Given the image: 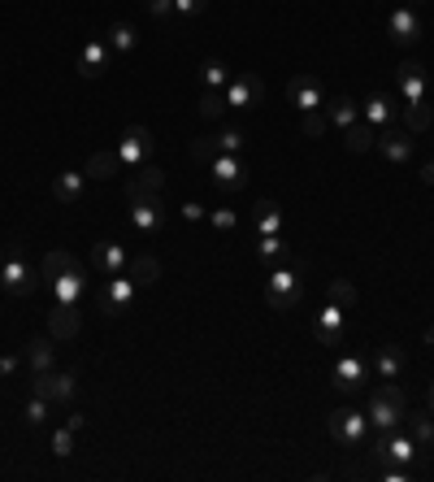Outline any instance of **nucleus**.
Listing matches in <instances>:
<instances>
[{
	"instance_id": "obj_1",
	"label": "nucleus",
	"mask_w": 434,
	"mask_h": 482,
	"mask_svg": "<svg viewBox=\"0 0 434 482\" xmlns=\"http://www.w3.org/2000/svg\"><path fill=\"white\" fill-rule=\"evenodd\" d=\"M404 387L399 382H378L370 391V404H365V418L374 430H399L404 426Z\"/></svg>"
},
{
	"instance_id": "obj_2",
	"label": "nucleus",
	"mask_w": 434,
	"mask_h": 482,
	"mask_svg": "<svg viewBox=\"0 0 434 482\" xmlns=\"http://www.w3.org/2000/svg\"><path fill=\"white\" fill-rule=\"evenodd\" d=\"M300 300H304V279H300V270L274 265L270 279H265V304H270L274 313H296Z\"/></svg>"
},
{
	"instance_id": "obj_3",
	"label": "nucleus",
	"mask_w": 434,
	"mask_h": 482,
	"mask_svg": "<svg viewBox=\"0 0 434 482\" xmlns=\"http://www.w3.org/2000/svg\"><path fill=\"white\" fill-rule=\"evenodd\" d=\"M126 201H131V226H135L139 235H161L165 231V221H170V213H165V204H161L157 192H139V187H131L126 182Z\"/></svg>"
},
{
	"instance_id": "obj_4",
	"label": "nucleus",
	"mask_w": 434,
	"mask_h": 482,
	"mask_svg": "<svg viewBox=\"0 0 434 482\" xmlns=\"http://www.w3.org/2000/svg\"><path fill=\"white\" fill-rule=\"evenodd\" d=\"M330 435H335V443H343L348 452H360V448L370 443V435H374V426H370L365 413H356V408H335V413H330Z\"/></svg>"
},
{
	"instance_id": "obj_5",
	"label": "nucleus",
	"mask_w": 434,
	"mask_h": 482,
	"mask_svg": "<svg viewBox=\"0 0 434 482\" xmlns=\"http://www.w3.org/2000/svg\"><path fill=\"white\" fill-rule=\"evenodd\" d=\"M0 287H5L9 296H31V291L40 287V270L26 265L18 252H9V257L0 261Z\"/></svg>"
},
{
	"instance_id": "obj_6",
	"label": "nucleus",
	"mask_w": 434,
	"mask_h": 482,
	"mask_svg": "<svg viewBox=\"0 0 434 482\" xmlns=\"http://www.w3.org/2000/svg\"><path fill=\"white\" fill-rule=\"evenodd\" d=\"M387 35H391L395 48H413L421 35H426V26H421V14H417V5H399L391 9V18H387Z\"/></svg>"
},
{
	"instance_id": "obj_7",
	"label": "nucleus",
	"mask_w": 434,
	"mask_h": 482,
	"mask_svg": "<svg viewBox=\"0 0 434 482\" xmlns=\"http://www.w3.org/2000/svg\"><path fill=\"white\" fill-rule=\"evenodd\" d=\"M139 296V282L131 274H113V279L104 282V291H100V313L104 318H122Z\"/></svg>"
},
{
	"instance_id": "obj_8",
	"label": "nucleus",
	"mask_w": 434,
	"mask_h": 482,
	"mask_svg": "<svg viewBox=\"0 0 434 482\" xmlns=\"http://www.w3.org/2000/svg\"><path fill=\"white\" fill-rule=\"evenodd\" d=\"M31 391L44 396L48 404H70L74 400V391H79V379L74 374H65V369H44L31 379Z\"/></svg>"
},
{
	"instance_id": "obj_9",
	"label": "nucleus",
	"mask_w": 434,
	"mask_h": 482,
	"mask_svg": "<svg viewBox=\"0 0 434 482\" xmlns=\"http://www.w3.org/2000/svg\"><path fill=\"white\" fill-rule=\"evenodd\" d=\"M209 174H213V182L222 187V192H239L243 182H248V152H222V157L209 161Z\"/></svg>"
},
{
	"instance_id": "obj_10",
	"label": "nucleus",
	"mask_w": 434,
	"mask_h": 482,
	"mask_svg": "<svg viewBox=\"0 0 434 482\" xmlns=\"http://www.w3.org/2000/svg\"><path fill=\"white\" fill-rule=\"evenodd\" d=\"M343 330H348V309H339V304H321L313 313V335L321 339V348H339L343 343Z\"/></svg>"
},
{
	"instance_id": "obj_11",
	"label": "nucleus",
	"mask_w": 434,
	"mask_h": 482,
	"mask_svg": "<svg viewBox=\"0 0 434 482\" xmlns=\"http://www.w3.org/2000/svg\"><path fill=\"white\" fill-rule=\"evenodd\" d=\"M374 148L391 161V165H409V161H413V131H409V126H395V122H391V126H382V131H378Z\"/></svg>"
},
{
	"instance_id": "obj_12",
	"label": "nucleus",
	"mask_w": 434,
	"mask_h": 482,
	"mask_svg": "<svg viewBox=\"0 0 434 482\" xmlns=\"http://www.w3.org/2000/svg\"><path fill=\"white\" fill-rule=\"evenodd\" d=\"M222 96H226V109H257L265 101V79L261 74H235Z\"/></svg>"
},
{
	"instance_id": "obj_13",
	"label": "nucleus",
	"mask_w": 434,
	"mask_h": 482,
	"mask_svg": "<svg viewBox=\"0 0 434 482\" xmlns=\"http://www.w3.org/2000/svg\"><path fill=\"white\" fill-rule=\"evenodd\" d=\"M222 152H248V135L235 131V126H226V131H217L209 140L192 143V157L196 161H213V157H222Z\"/></svg>"
},
{
	"instance_id": "obj_14",
	"label": "nucleus",
	"mask_w": 434,
	"mask_h": 482,
	"mask_svg": "<svg viewBox=\"0 0 434 482\" xmlns=\"http://www.w3.org/2000/svg\"><path fill=\"white\" fill-rule=\"evenodd\" d=\"M118 157H122V170L143 165V161L153 157V131H148V126H126L118 140Z\"/></svg>"
},
{
	"instance_id": "obj_15",
	"label": "nucleus",
	"mask_w": 434,
	"mask_h": 482,
	"mask_svg": "<svg viewBox=\"0 0 434 482\" xmlns=\"http://www.w3.org/2000/svg\"><path fill=\"white\" fill-rule=\"evenodd\" d=\"M330 379H335V387L343 391V396H356V391L370 382V365L360 361L356 352H343V357L335 361V374H330Z\"/></svg>"
},
{
	"instance_id": "obj_16",
	"label": "nucleus",
	"mask_w": 434,
	"mask_h": 482,
	"mask_svg": "<svg viewBox=\"0 0 434 482\" xmlns=\"http://www.w3.org/2000/svg\"><path fill=\"white\" fill-rule=\"evenodd\" d=\"M126 261H131V252H126L118 240H100L96 248H92V270H96V274H104V279L126 274Z\"/></svg>"
},
{
	"instance_id": "obj_17",
	"label": "nucleus",
	"mask_w": 434,
	"mask_h": 482,
	"mask_svg": "<svg viewBox=\"0 0 434 482\" xmlns=\"http://www.w3.org/2000/svg\"><path fill=\"white\" fill-rule=\"evenodd\" d=\"M287 101L296 104L300 113H313V109H321V104H326V92H321V83H317V79L300 74V79L287 83Z\"/></svg>"
},
{
	"instance_id": "obj_18",
	"label": "nucleus",
	"mask_w": 434,
	"mask_h": 482,
	"mask_svg": "<svg viewBox=\"0 0 434 482\" xmlns=\"http://www.w3.org/2000/svg\"><path fill=\"white\" fill-rule=\"evenodd\" d=\"M395 92L404 96V104L426 101V65L421 61H404L399 65V79H395Z\"/></svg>"
},
{
	"instance_id": "obj_19",
	"label": "nucleus",
	"mask_w": 434,
	"mask_h": 482,
	"mask_svg": "<svg viewBox=\"0 0 434 482\" xmlns=\"http://www.w3.org/2000/svg\"><path fill=\"white\" fill-rule=\"evenodd\" d=\"M252 261L265 265V270L287 265L291 261V243L282 240V235H257V243H252Z\"/></svg>"
},
{
	"instance_id": "obj_20",
	"label": "nucleus",
	"mask_w": 434,
	"mask_h": 482,
	"mask_svg": "<svg viewBox=\"0 0 434 482\" xmlns=\"http://www.w3.org/2000/svg\"><path fill=\"white\" fill-rule=\"evenodd\" d=\"M109 70V44H104V35H96V40H87L79 48V74L83 79H100Z\"/></svg>"
},
{
	"instance_id": "obj_21",
	"label": "nucleus",
	"mask_w": 434,
	"mask_h": 482,
	"mask_svg": "<svg viewBox=\"0 0 434 482\" xmlns=\"http://www.w3.org/2000/svg\"><path fill=\"white\" fill-rule=\"evenodd\" d=\"M83 287H87V282H83V270H79V265H70L61 279L48 282V300H53V304H79Z\"/></svg>"
},
{
	"instance_id": "obj_22",
	"label": "nucleus",
	"mask_w": 434,
	"mask_h": 482,
	"mask_svg": "<svg viewBox=\"0 0 434 482\" xmlns=\"http://www.w3.org/2000/svg\"><path fill=\"white\" fill-rule=\"evenodd\" d=\"M404 374V348L399 343H387L374 352V382H399Z\"/></svg>"
},
{
	"instance_id": "obj_23",
	"label": "nucleus",
	"mask_w": 434,
	"mask_h": 482,
	"mask_svg": "<svg viewBox=\"0 0 434 482\" xmlns=\"http://www.w3.org/2000/svg\"><path fill=\"white\" fill-rule=\"evenodd\" d=\"M374 143H378V126H374V122L356 118L352 126L343 131V148H348L352 157H360V152H374Z\"/></svg>"
},
{
	"instance_id": "obj_24",
	"label": "nucleus",
	"mask_w": 434,
	"mask_h": 482,
	"mask_svg": "<svg viewBox=\"0 0 434 482\" xmlns=\"http://www.w3.org/2000/svg\"><path fill=\"white\" fill-rule=\"evenodd\" d=\"M48 330H53V339H74V335H79V313H74V304H53Z\"/></svg>"
},
{
	"instance_id": "obj_25",
	"label": "nucleus",
	"mask_w": 434,
	"mask_h": 482,
	"mask_svg": "<svg viewBox=\"0 0 434 482\" xmlns=\"http://www.w3.org/2000/svg\"><path fill=\"white\" fill-rule=\"evenodd\" d=\"M83 187H87V174H79V170H61L57 179H53V196H57L61 204H79Z\"/></svg>"
},
{
	"instance_id": "obj_26",
	"label": "nucleus",
	"mask_w": 434,
	"mask_h": 482,
	"mask_svg": "<svg viewBox=\"0 0 434 482\" xmlns=\"http://www.w3.org/2000/svg\"><path fill=\"white\" fill-rule=\"evenodd\" d=\"M360 118L374 122V126H391V122H395V104H391V96H387V92H374L370 101L360 104Z\"/></svg>"
},
{
	"instance_id": "obj_27",
	"label": "nucleus",
	"mask_w": 434,
	"mask_h": 482,
	"mask_svg": "<svg viewBox=\"0 0 434 482\" xmlns=\"http://www.w3.org/2000/svg\"><path fill=\"white\" fill-rule=\"evenodd\" d=\"M104 44H109V53H122V57H126V53H135L139 48V31L131 26V22H113L109 35H104Z\"/></svg>"
},
{
	"instance_id": "obj_28",
	"label": "nucleus",
	"mask_w": 434,
	"mask_h": 482,
	"mask_svg": "<svg viewBox=\"0 0 434 482\" xmlns=\"http://www.w3.org/2000/svg\"><path fill=\"white\" fill-rule=\"evenodd\" d=\"M252 218H257V235H282V209L274 201H257Z\"/></svg>"
},
{
	"instance_id": "obj_29",
	"label": "nucleus",
	"mask_w": 434,
	"mask_h": 482,
	"mask_svg": "<svg viewBox=\"0 0 434 482\" xmlns=\"http://www.w3.org/2000/svg\"><path fill=\"white\" fill-rule=\"evenodd\" d=\"M404 430L417 448H434V413H404Z\"/></svg>"
},
{
	"instance_id": "obj_30",
	"label": "nucleus",
	"mask_w": 434,
	"mask_h": 482,
	"mask_svg": "<svg viewBox=\"0 0 434 482\" xmlns=\"http://www.w3.org/2000/svg\"><path fill=\"white\" fill-rule=\"evenodd\" d=\"M118 170H122L118 148H109V152H92V157H87V170H83V174H87V179H113Z\"/></svg>"
},
{
	"instance_id": "obj_31",
	"label": "nucleus",
	"mask_w": 434,
	"mask_h": 482,
	"mask_svg": "<svg viewBox=\"0 0 434 482\" xmlns=\"http://www.w3.org/2000/svg\"><path fill=\"white\" fill-rule=\"evenodd\" d=\"M126 274H131L139 287H148V282L161 279V261L153 257V252H139V257H131V261H126Z\"/></svg>"
},
{
	"instance_id": "obj_32",
	"label": "nucleus",
	"mask_w": 434,
	"mask_h": 482,
	"mask_svg": "<svg viewBox=\"0 0 434 482\" xmlns=\"http://www.w3.org/2000/svg\"><path fill=\"white\" fill-rule=\"evenodd\" d=\"M326 118L335 122L339 131H348V126L360 118V104H356L352 96H335V101H326Z\"/></svg>"
},
{
	"instance_id": "obj_33",
	"label": "nucleus",
	"mask_w": 434,
	"mask_h": 482,
	"mask_svg": "<svg viewBox=\"0 0 434 482\" xmlns=\"http://www.w3.org/2000/svg\"><path fill=\"white\" fill-rule=\"evenodd\" d=\"M70 265H79V261H74L70 252H61V248H57V252H44V261L35 265V270H40V282L48 287V282H53V279H61V274H65Z\"/></svg>"
},
{
	"instance_id": "obj_34",
	"label": "nucleus",
	"mask_w": 434,
	"mask_h": 482,
	"mask_svg": "<svg viewBox=\"0 0 434 482\" xmlns=\"http://www.w3.org/2000/svg\"><path fill=\"white\" fill-rule=\"evenodd\" d=\"M26 365H31V374H44V369H53V343L35 335V339L26 343Z\"/></svg>"
},
{
	"instance_id": "obj_35",
	"label": "nucleus",
	"mask_w": 434,
	"mask_h": 482,
	"mask_svg": "<svg viewBox=\"0 0 434 482\" xmlns=\"http://www.w3.org/2000/svg\"><path fill=\"white\" fill-rule=\"evenodd\" d=\"M200 74H204V87H209V92H226V83L235 79V74H231V65H226V61H217V57L204 61V65H200Z\"/></svg>"
},
{
	"instance_id": "obj_36",
	"label": "nucleus",
	"mask_w": 434,
	"mask_h": 482,
	"mask_svg": "<svg viewBox=\"0 0 434 482\" xmlns=\"http://www.w3.org/2000/svg\"><path fill=\"white\" fill-rule=\"evenodd\" d=\"M404 126H409L413 135H421V131H434V109L426 101L404 104Z\"/></svg>"
},
{
	"instance_id": "obj_37",
	"label": "nucleus",
	"mask_w": 434,
	"mask_h": 482,
	"mask_svg": "<svg viewBox=\"0 0 434 482\" xmlns=\"http://www.w3.org/2000/svg\"><path fill=\"white\" fill-rule=\"evenodd\" d=\"M131 187H139V192H157V196H161V187H165V174H161L153 161H143V165H135V179H131Z\"/></svg>"
},
{
	"instance_id": "obj_38",
	"label": "nucleus",
	"mask_w": 434,
	"mask_h": 482,
	"mask_svg": "<svg viewBox=\"0 0 434 482\" xmlns=\"http://www.w3.org/2000/svg\"><path fill=\"white\" fill-rule=\"evenodd\" d=\"M356 300H360V296H356V287L348 279H335V282H330V304H339V309L356 313Z\"/></svg>"
},
{
	"instance_id": "obj_39",
	"label": "nucleus",
	"mask_w": 434,
	"mask_h": 482,
	"mask_svg": "<svg viewBox=\"0 0 434 482\" xmlns=\"http://www.w3.org/2000/svg\"><path fill=\"white\" fill-rule=\"evenodd\" d=\"M74 439H79V430H70V426H61V430H53V439H48V448H53V457H74Z\"/></svg>"
},
{
	"instance_id": "obj_40",
	"label": "nucleus",
	"mask_w": 434,
	"mask_h": 482,
	"mask_svg": "<svg viewBox=\"0 0 434 482\" xmlns=\"http://www.w3.org/2000/svg\"><path fill=\"white\" fill-rule=\"evenodd\" d=\"M222 113H226V96H222V92H204V96H200V118L217 122Z\"/></svg>"
},
{
	"instance_id": "obj_41",
	"label": "nucleus",
	"mask_w": 434,
	"mask_h": 482,
	"mask_svg": "<svg viewBox=\"0 0 434 482\" xmlns=\"http://www.w3.org/2000/svg\"><path fill=\"white\" fill-rule=\"evenodd\" d=\"M22 418H26V426H44L48 422V400L31 391V400H26V408H22Z\"/></svg>"
},
{
	"instance_id": "obj_42",
	"label": "nucleus",
	"mask_w": 434,
	"mask_h": 482,
	"mask_svg": "<svg viewBox=\"0 0 434 482\" xmlns=\"http://www.w3.org/2000/svg\"><path fill=\"white\" fill-rule=\"evenodd\" d=\"M326 126H330V118H326L321 109H313V113H304V122H300V131H304L309 140H317V135H326Z\"/></svg>"
},
{
	"instance_id": "obj_43",
	"label": "nucleus",
	"mask_w": 434,
	"mask_h": 482,
	"mask_svg": "<svg viewBox=\"0 0 434 482\" xmlns=\"http://www.w3.org/2000/svg\"><path fill=\"white\" fill-rule=\"evenodd\" d=\"M204 9H209V0H174V18H182V22L200 18Z\"/></svg>"
},
{
	"instance_id": "obj_44",
	"label": "nucleus",
	"mask_w": 434,
	"mask_h": 482,
	"mask_svg": "<svg viewBox=\"0 0 434 482\" xmlns=\"http://www.w3.org/2000/svg\"><path fill=\"white\" fill-rule=\"evenodd\" d=\"M143 9H148V18H157V22L174 18V0H143Z\"/></svg>"
},
{
	"instance_id": "obj_45",
	"label": "nucleus",
	"mask_w": 434,
	"mask_h": 482,
	"mask_svg": "<svg viewBox=\"0 0 434 482\" xmlns=\"http://www.w3.org/2000/svg\"><path fill=\"white\" fill-rule=\"evenodd\" d=\"M209 221H213L217 231H235V226H239V213H235V209H213V213H209Z\"/></svg>"
},
{
	"instance_id": "obj_46",
	"label": "nucleus",
	"mask_w": 434,
	"mask_h": 482,
	"mask_svg": "<svg viewBox=\"0 0 434 482\" xmlns=\"http://www.w3.org/2000/svg\"><path fill=\"white\" fill-rule=\"evenodd\" d=\"M382 474H387V482H409L413 478V465H382Z\"/></svg>"
},
{
	"instance_id": "obj_47",
	"label": "nucleus",
	"mask_w": 434,
	"mask_h": 482,
	"mask_svg": "<svg viewBox=\"0 0 434 482\" xmlns=\"http://www.w3.org/2000/svg\"><path fill=\"white\" fill-rule=\"evenodd\" d=\"M182 218H187V221H204L209 213H204V204H182Z\"/></svg>"
},
{
	"instance_id": "obj_48",
	"label": "nucleus",
	"mask_w": 434,
	"mask_h": 482,
	"mask_svg": "<svg viewBox=\"0 0 434 482\" xmlns=\"http://www.w3.org/2000/svg\"><path fill=\"white\" fill-rule=\"evenodd\" d=\"M14 369H18V361H14V357H0V379H9Z\"/></svg>"
},
{
	"instance_id": "obj_49",
	"label": "nucleus",
	"mask_w": 434,
	"mask_h": 482,
	"mask_svg": "<svg viewBox=\"0 0 434 482\" xmlns=\"http://www.w3.org/2000/svg\"><path fill=\"white\" fill-rule=\"evenodd\" d=\"M421 182H426V187H434V161H426V165H421Z\"/></svg>"
},
{
	"instance_id": "obj_50",
	"label": "nucleus",
	"mask_w": 434,
	"mask_h": 482,
	"mask_svg": "<svg viewBox=\"0 0 434 482\" xmlns=\"http://www.w3.org/2000/svg\"><path fill=\"white\" fill-rule=\"evenodd\" d=\"M83 422H87L83 413H70V418H65V426H70V430H83Z\"/></svg>"
},
{
	"instance_id": "obj_51",
	"label": "nucleus",
	"mask_w": 434,
	"mask_h": 482,
	"mask_svg": "<svg viewBox=\"0 0 434 482\" xmlns=\"http://www.w3.org/2000/svg\"><path fill=\"white\" fill-rule=\"evenodd\" d=\"M426 343H430V348H434V321H430V326H426Z\"/></svg>"
},
{
	"instance_id": "obj_52",
	"label": "nucleus",
	"mask_w": 434,
	"mask_h": 482,
	"mask_svg": "<svg viewBox=\"0 0 434 482\" xmlns=\"http://www.w3.org/2000/svg\"><path fill=\"white\" fill-rule=\"evenodd\" d=\"M430 413H434V382H430Z\"/></svg>"
},
{
	"instance_id": "obj_53",
	"label": "nucleus",
	"mask_w": 434,
	"mask_h": 482,
	"mask_svg": "<svg viewBox=\"0 0 434 482\" xmlns=\"http://www.w3.org/2000/svg\"><path fill=\"white\" fill-rule=\"evenodd\" d=\"M0 261H5V252H0Z\"/></svg>"
}]
</instances>
